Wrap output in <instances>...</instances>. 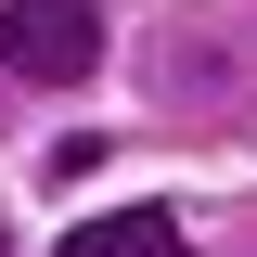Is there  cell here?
Listing matches in <instances>:
<instances>
[{
    "instance_id": "cell-2",
    "label": "cell",
    "mask_w": 257,
    "mask_h": 257,
    "mask_svg": "<svg viewBox=\"0 0 257 257\" xmlns=\"http://www.w3.org/2000/svg\"><path fill=\"white\" fill-rule=\"evenodd\" d=\"M52 257H193V231H180V206H116V219H77Z\"/></svg>"
},
{
    "instance_id": "cell-1",
    "label": "cell",
    "mask_w": 257,
    "mask_h": 257,
    "mask_svg": "<svg viewBox=\"0 0 257 257\" xmlns=\"http://www.w3.org/2000/svg\"><path fill=\"white\" fill-rule=\"evenodd\" d=\"M0 64L26 90H64V77L103 64V13L90 0H0Z\"/></svg>"
}]
</instances>
